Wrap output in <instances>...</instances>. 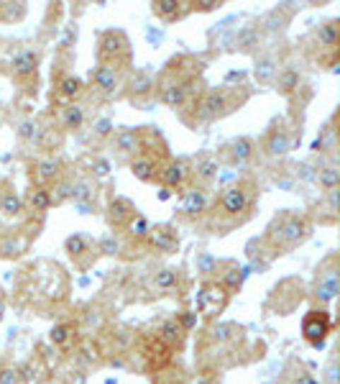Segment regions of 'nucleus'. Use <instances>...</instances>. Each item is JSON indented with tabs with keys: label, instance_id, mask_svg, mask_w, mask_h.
Masks as SVG:
<instances>
[{
	"label": "nucleus",
	"instance_id": "nucleus-1",
	"mask_svg": "<svg viewBox=\"0 0 340 384\" xmlns=\"http://www.w3.org/2000/svg\"><path fill=\"white\" fill-rule=\"evenodd\" d=\"M310 233H312V221L310 218L302 216V213H294V210H284L271 221L264 241L271 246L274 254H284V251H292L300 243H305Z\"/></svg>",
	"mask_w": 340,
	"mask_h": 384
},
{
	"label": "nucleus",
	"instance_id": "nucleus-2",
	"mask_svg": "<svg viewBox=\"0 0 340 384\" xmlns=\"http://www.w3.org/2000/svg\"><path fill=\"white\" fill-rule=\"evenodd\" d=\"M248 100L246 88H215L200 95V100L194 103V113L200 123L221 121L233 110H238L243 103Z\"/></svg>",
	"mask_w": 340,
	"mask_h": 384
},
{
	"label": "nucleus",
	"instance_id": "nucleus-3",
	"mask_svg": "<svg viewBox=\"0 0 340 384\" xmlns=\"http://www.w3.org/2000/svg\"><path fill=\"white\" fill-rule=\"evenodd\" d=\"M251 205H254V185L238 182L223 190L218 205H215V213L221 210L223 218H243L251 210Z\"/></svg>",
	"mask_w": 340,
	"mask_h": 384
},
{
	"label": "nucleus",
	"instance_id": "nucleus-4",
	"mask_svg": "<svg viewBox=\"0 0 340 384\" xmlns=\"http://www.w3.org/2000/svg\"><path fill=\"white\" fill-rule=\"evenodd\" d=\"M100 64H110V67L126 72L123 67L131 64V44H128L123 31H105L100 36V49H98Z\"/></svg>",
	"mask_w": 340,
	"mask_h": 384
},
{
	"label": "nucleus",
	"instance_id": "nucleus-5",
	"mask_svg": "<svg viewBox=\"0 0 340 384\" xmlns=\"http://www.w3.org/2000/svg\"><path fill=\"white\" fill-rule=\"evenodd\" d=\"M228 300H230V292L221 282H202L197 295H194V308H197L200 315L215 318L225 310Z\"/></svg>",
	"mask_w": 340,
	"mask_h": 384
},
{
	"label": "nucleus",
	"instance_id": "nucleus-6",
	"mask_svg": "<svg viewBox=\"0 0 340 384\" xmlns=\"http://www.w3.org/2000/svg\"><path fill=\"white\" fill-rule=\"evenodd\" d=\"M333 330V318L327 310H310L302 320V336L312 349H322Z\"/></svg>",
	"mask_w": 340,
	"mask_h": 384
},
{
	"label": "nucleus",
	"instance_id": "nucleus-7",
	"mask_svg": "<svg viewBox=\"0 0 340 384\" xmlns=\"http://www.w3.org/2000/svg\"><path fill=\"white\" fill-rule=\"evenodd\" d=\"M335 295H338V259L330 256L320 264L315 277V297L320 303H333Z\"/></svg>",
	"mask_w": 340,
	"mask_h": 384
},
{
	"label": "nucleus",
	"instance_id": "nucleus-8",
	"mask_svg": "<svg viewBox=\"0 0 340 384\" xmlns=\"http://www.w3.org/2000/svg\"><path fill=\"white\" fill-rule=\"evenodd\" d=\"M256 156V141L251 139V136H238V139H233V141H228L225 146L221 149V159L223 162H228L230 167H248V164L254 162Z\"/></svg>",
	"mask_w": 340,
	"mask_h": 384
},
{
	"label": "nucleus",
	"instance_id": "nucleus-9",
	"mask_svg": "<svg viewBox=\"0 0 340 384\" xmlns=\"http://www.w3.org/2000/svg\"><path fill=\"white\" fill-rule=\"evenodd\" d=\"M289 149H292V128L287 126V121H274L266 139H264V154L276 159V156L287 154Z\"/></svg>",
	"mask_w": 340,
	"mask_h": 384
},
{
	"label": "nucleus",
	"instance_id": "nucleus-10",
	"mask_svg": "<svg viewBox=\"0 0 340 384\" xmlns=\"http://www.w3.org/2000/svg\"><path fill=\"white\" fill-rule=\"evenodd\" d=\"M90 82L93 88L102 95V98H115L123 85V77H120V69L110 67V64H98V67L90 72Z\"/></svg>",
	"mask_w": 340,
	"mask_h": 384
},
{
	"label": "nucleus",
	"instance_id": "nucleus-11",
	"mask_svg": "<svg viewBox=\"0 0 340 384\" xmlns=\"http://www.w3.org/2000/svg\"><path fill=\"white\" fill-rule=\"evenodd\" d=\"M39 52L31 47H20L13 57H11V72H13L16 80H28V77H36L39 72Z\"/></svg>",
	"mask_w": 340,
	"mask_h": 384
},
{
	"label": "nucleus",
	"instance_id": "nucleus-12",
	"mask_svg": "<svg viewBox=\"0 0 340 384\" xmlns=\"http://www.w3.org/2000/svg\"><path fill=\"white\" fill-rule=\"evenodd\" d=\"M189 180V167L182 159H167V164L159 167L156 182H161L167 190H182Z\"/></svg>",
	"mask_w": 340,
	"mask_h": 384
},
{
	"label": "nucleus",
	"instance_id": "nucleus-13",
	"mask_svg": "<svg viewBox=\"0 0 340 384\" xmlns=\"http://www.w3.org/2000/svg\"><path fill=\"white\" fill-rule=\"evenodd\" d=\"M294 18V3L292 0H284L281 6L271 8L266 16H264V21H261V28L266 31V34H284L287 31V26L292 23Z\"/></svg>",
	"mask_w": 340,
	"mask_h": 384
},
{
	"label": "nucleus",
	"instance_id": "nucleus-14",
	"mask_svg": "<svg viewBox=\"0 0 340 384\" xmlns=\"http://www.w3.org/2000/svg\"><path fill=\"white\" fill-rule=\"evenodd\" d=\"M113 149L120 159H131L141 151V128H120L113 131Z\"/></svg>",
	"mask_w": 340,
	"mask_h": 384
},
{
	"label": "nucleus",
	"instance_id": "nucleus-15",
	"mask_svg": "<svg viewBox=\"0 0 340 384\" xmlns=\"http://www.w3.org/2000/svg\"><path fill=\"white\" fill-rule=\"evenodd\" d=\"M159 167L161 164L148 154H136L128 159V169H131V175L141 182H156V177H159Z\"/></svg>",
	"mask_w": 340,
	"mask_h": 384
},
{
	"label": "nucleus",
	"instance_id": "nucleus-16",
	"mask_svg": "<svg viewBox=\"0 0 340 384\" xmlns=\"http://www.w3.org/2000/svg\"><path fill=\"white\" fill-rule=\"evenodd\" d=\"M146 241L151 243L156 251H164V254H172V251L180 249V238L169 226H156V228H148Z\"/></svg>",
	"mask_w": 340,
	"mask_h": 384
},
{
	"label": "nucleus",
	"instance_id": "nucleus-17",
	"mask_svg": "<svg viewBox=\"0 0 340 384\" xmlns=\"http://www.w3.org/2000/svg\"><path fill=\"white\" fill-rule=\"evenodd\" d=\"M279 69L281 67H279V59H276V54H271V52H261V54L256 57L254 77H256V82H259V85H271Z\"/></svg>",
	"mask_w": 340,
	"mask_h": 384
},
{
	"label": "nucleus",
	"instance_id": "nucleus-18",
	"mask_svg": "<svg viewBox=\"0 0 340 384\" xmlns=\"http://www.w3.org/2000/svg\"><path fill=\"white\" fill-rule=\"evenodd\" d=\"M182 8H187L184 0H151V11L156 18H161L164 23H174L184 16Z\"/></svg>",
	"mask_w": 340,
	"mask_h": 384
},
{
	"label": "nucleus",
	"instance_id": "nucleus-19",
	"mask_svg": "<svg viewBox=\"0 0 340 384\" xmlns=\"http://www.w3.org/2000/svg\"><path fill=\"white\" fill-rule=\"evenodd\" d=\"M300 72L294 67H281L279 72H276V77H274V88H276V93H281L284 98H289V95H294L297 90H300Z\"/></svg>",
	"mask_w": 340,
	"mask_h": 384
},
{
	"label": "nucleus",
	"instance_id": "nucleus-20",
	"mask_svg": "<svg viewBox=\"0 0 340 384\" xmlns=\"http://www.w3.org/2000/svg\"><path fill=\"white\" fill-rule=\"evenodd\" d=\"M210 208V200H207V192L200 187H192L182 195V213L187 216H200L205 210Z\"/></svg>",
	"mask_w": 340,
	"mask_h": 384
},
{
	"label": "nucleus",
	"instance_id": "nucleus-21",
	"mask_svg": "<svg viewBox=\"0 0 340 384\" xmlns=\"http://www.w3.org/2000/svg\"><path fill=\"white\" fill-rule=\"evenodd\" d=\"M218 169H221V162H218L215 156H200V159L194 162V167L189 169V177H194L197 182L207 185L218 177Z\"/></svg>",
	"mask_w": 340,
	"mask_h": 384
},
{
	"label": "nucleus",
	"instance_id": "nucleus-22",
	"mask_svg": "<svg viewBox=\"0 0 340 384\" xmlns=\"http://www.w3.org/2000/svg\"><path fill=\"white\" fill-rule=\"evenodd\" d=\"M136 213H139V210H136L134 202L126 200V197H115V200L110 202V208H107V218H110L113 226H126Z\"/></svg>",
	"mask_w": 340,
	"mask_h": 384
},
{
	"label": "nucleus",
	"instance_id": "nucleus-23",
	"mask_svg": "<svg viewBox=\"0 0 340 384\" xmlns=\"http://www.w3.org/2000/svg\"><path fill=\"white\" fill-rule=\"evenodd\" d=\"M184 333L187 330L182 328L180 320L177 318H169V320H164V323L159 325V341H164V344L169 346V349H177V346H182V341H184Z\"/></svg>",
	"mask_w": 340,
	"mask_h": 384
},
{
	"label": "nucleus",
	"instance_id": "nucleus-24",
	"mask_svg": "<svg viewBox=\"0 0 340 384\" xmlns=\"http://www.w3.org/2000/svg\"><path fill=\"white\" fill-rule=\"evenodd\" d=\"M82 93H85V82L80 77H74V74H61L59 82H57V95L61 100L74 103Z\"/></svg>",
	"mask_w": 340,
	"mask_h": 384
},
{
	"label": "nucleus",
	"instance_id": "nucleus-25",
	"mask_svg": "<svg viewBox=\"0 0 340 384\" xmlns=\"http://www.w3.org/2000/svg\"><path fill=\"white\" fill-rule=\"evenodd\" d=\"M182 277L177 269H169V267H164V269L153 272L151 274V287L156 292H174L177 287H180Z\"/></svg>",
	"mask_w": 340,
	"mask_h": 384
},
{
	"label": "nucleus",
	"instance_id": "nucleus-26",
	"mask_svg": "<svg viewBox=\"0 0 340 384\" xmlns=\"http://www.w3.org/2000/svg\"><path fill=\"white\" fill-rule=\"evenodd\" d=\"M61 175V164L57 162V159H39L34 167V180L39 185H49V182H57Z\"/></svg>",
	"mask_w": 340,
	"mask_h": 384
},
{
	"label": "nucleus",
	"instance_id": "nucleus-27",
	"mask_svg": "<svg viewBox=\"0 0 340 384\" xmlns=\"http://www.w3.org/2000/svg\"><path fill=\"white\" fill-rule=\"evenodd\" d=\"M338 26H340L338 18H330V21H325V23H320V26L315 28V39H317V44L333 52V49L338 47Z\"/></svg>",
	"mask_w": 340,
	"mask_h": 384
},
{
	"label": "nucleus",
	"instance_id": "nucleus-28",
	"mask_svg": "<svg viewBox=\"0 0 340 384\" xmlns=\"http://www.w3.org/2000/svg\"><path fill=\"white\" fill-rule=\"evenodd\" d=\"M259 26H246V28H240L238 34H235L233 39V49L235 52H254V49H259Z\"/></svg>",
	"mask_w": 340,
	"mask_h": 384
},
{
	"label": "nucleus",
	"instance_id": "nucleus-29",
	"mask_svg": "<svg viewBox=\"0 0 340 384\" xmlns=\"http://www.w3.org/2000/svg\"><path fill=\"white\" fill-rule=\"evenodd\" d=\"M61 126L67 131H80L85 126V108L80 103H69L67 108H61Z\"/></svg>",
	"mask_w": 340,
	"mask_h": 384
},
{
	"label": "nucleus",
	"instance_id": "nucleus-30",
	"mask_svg": "<svg viewBox=\"0 0 340 384\" xmlns=\"http://www.w3.org/2000/svg\"><path fill=\"white\" fill-rule=\"evenodd\" d=\"M28 205L34 208V213H47L52 208V192H49L44 185H34V187L28 190Z\"/></svg>",
	"mask_w": 340,
	"mask_h": 384
},
{
	"label": "nucleus",
	"instance_id": "nucleus-31",
	"mask_svg": "<svg viewBox=\"0 0 340 384\" xmlns=\"http://www.w3.org/2000/svg\"><path fill=\"white\" fill-rule=\"evenodd\" d=\"M317 185H320L325 192H330V190H338V185H340V169H338V164H325V167H320L317 169Z\"/></svg>",
	"mask_w": 340,
	"mask_h": 384
},
{
	"label": "nucleus",
	"instance_id": "nucleus-32",
	"mask_svg": "<svg viewBox=\"0 0 340 384\" xmlns=\"http://www.w3.org/2000/svg\"><path fill=\"white\" fill-rule=\"evenodd\" d=\"M95 197H98V190L93 187V182H90V180H80V182H72V192H69V200H74V205H77V202H90V205H93Z\"/></svg>",
	"mask_w": 340,
	"mask_h": 384
},
{
	"label": "nucleus",
	"instance_id": "nucleus-33",
	"mask_svg": "<svg viewBox=\"0 0 340 384\" xmlns=\"http://www.w3.org/2000/svg\"><path fill=\"white\" fill-rule=\"evenodd\" d=\"M128 90H131V95H134V100H139V98H143V95H151L153 93V77L146 72H136L134 82L128 85Z\"/></svg>",
	"mask_w": 340,
	"mask_h": 384
},
{
	"label": "nucleus",
	"instance_id": "nucleus-34",
	"mask_svg": "<svg viewBox=\"0 0 340 384\" xmlns=\"http://www.w3.org/2000/svg\"><path fill=\"white\" fill-rule=\"evenodd\" d=\"M64 249H67V254L72 256V259H82L85 254H93V246H90V241H87L82 233L69 236L67 241H64Z\"/></svg>",
	"mask_w": 340,
	"mask_h": 384
},
{
	"label": "nucleus",
	"instance_id": "nucleus-35",
	"mask_svg": "<svg viewBox=\"0 0 340 384\" xmlns=\"http://www.w3.org/2000/svg\"><path fill=\"white\" fill-rule=\"evenodd\" d=\"M243 269H240L238 264H228L225 267V274L221 277V284L225 287L228 292H235L240 290V284H243Z\"/></svg>",
	"mask_w": 340,
	"mask_h": 384
},
{
	"label": "nucleus",
	"instance_id": "nucleus-36",
	"mask_svg": "<svg viewBox=\"0 0 340 384\" xmlns=\"http://www.w3.org/2000/svg\"><path fill=\"white\" fill-rule=\"evenodd\" d=\"M72 336H74V328L69 323H57L49 330V338H52L54 346H67Z\"/></svg>",
	"mask_w": 340,
	"mask_h": 384
},
{
	"label": "nucleus",
	"instance_id": "nucleus-37",
	"mask_svg": "<svg viewBox=\"0 0 340 384\" xmlns=\"http://www.w3.org/2000/svg\"><path fill=\"white\" fill-rule=\"evenodd\" d=\"M18 139H20V141H28V144L39 141V139H41L39 123H36V121H20L18 123Z\"/></svg>",
	"mask_w": 340,
	"mask_h": 384
},
{
	"label": "nucleus",
	"instance_id": "nucleus-38",
	"mask_svg": "<svg viewBox=\"0 0 340 384\" xmlns=\"http://www.w3.org/2000/svg\"><path fill=\"white\" fill-rule=\"evenodd\" d=\"M20 210H23L20 197H16L13 192L3 195V200H0V213H3V216H20Z\"/></svg>",
	"mask_w": 340,
	"mask_h": 384
},
{
	"label": "nucleus",
	"instance_id": "nucleus-39",
	"mask_svg": "<svg viewBox=\"0 0 340 384\" xmlns=\"http://www.w3.org/2000/svg\"><path fill=\"white\" fill-rule=\"evenodd\" d=\"M126 228H128V233H131V236H136V238H146V233H148V228H151V226H148L146 218L136 213V216L126 223Z\"/></svg>",
	"mask_w": 340,
	"mask_h": 384
},
{
	"label": "nucleus",
	"instance_id": "nucleus-40",
	"mask_svg": "<svg viewBox=\"0 0 340 384\" xmlns=\"http://www.w3.org/2000/svg\"><path fill=\"white\" fill-rule=\"evenodd\" d=\"M49 192H52V202H54V205H59V202L69 200L72 182H67V180H57V182H54V190H49Z\"/></svg>",
	"mask_w": 340,
	"mask_h": 384
},
{
	"label": "nucleus",
	"instance_id": "nucleus-41",
	"mask_svg": "<svg viewBox=\"0 0 340 384\" xmlns=\"http://www.w3.org/2000/svg\"><path fill=\"white\" fill-rule=\"evenodd\" d=\"M223 3H225V0H189L187 8L189 11H197V13H213Z\"/></svg>",
	"mask_w": 340,
	"mask_h": 384
},
{
	"label": "nucleus",
	"instance_id": "nucleus-42",
	"mask_svg": "<svg viewBox=\"0 0 340 384\" xmlns=\"http://www.w3.org/2000/svg\"><path fill=\"white\" fill-rule=\"evenodd\" d=\"M98 254L102 256H115L120 254V241L115 236H105L100 243H98Z\"/></svg>",
	"mask_w": 340,
	"mask_h": 384
},
{
	"label": "nucleus",
	"instance_id": "nucleus-43",
	"mask_svg": "<svg viewBox=\"0 0 340 384\" xmlns=\"http://www.w3.org/2000/svg\"><path fill=\"white\" fill-rule=\"evenodd\" d=\"M93 128H95V134L102 136V139L113 136V131H115V126H113V121H110V118H98Z\"/></svg>",
	"mask_w": 340,
	"mask_h": 384
},
{
	"label": "nucleus",
	"instance_id": "nucleus-44",
	"mask_svg": "<svg viewBox=\"0 0 340 384\" xmlns=\"http://www.w3.org/2000/svg\"><path fill=\"white\" fill-rule=\"evenodd\" d=\"M0 384H20L18 369H11V366H3L0 369Z\"/></svg>",
	"mask_w": 340,
	"mask_h": 384
},
{
	"label": "nucleus",
	"instance_id": "nucleus-45",
	"mask_svg": "<svg viewBox=\"0 0 340 384\" xmlns=\"http://www.w3.org/2000/svg\"><path fill=\"white\" fill-rule=\"evenodd\" d=\"M287 384H320V382H317V379H315L312 374H310V371L300 369L297 374H294V377L287 379Z\"/></svg>",
	"mask_w": 340,
	"mask_h": 384
},
{
	"label": "nucleus",
	"instance_id": "nucleus-46",
	"mask_svg": "<svg viewBox=\"0 0 340 384\" xmlns=\"http://www.w3.org/2000/svg\"><path fill=\"white\" fill-rule=\"evenodd\" d=\"M93 175L95 177H107V175H110V162H105V159H100V156H95Z\"/></svg>",
	"mask_w": 340,
	"mask_h": 384
},
{
	"label": "nucleus",
	"instance_id": "nucleus-47",
	"mask_svg": "<svg viewBox=\"0 0 340 384\" xmlns=\"http://www.w3.org/2000/svg\"><path fill=\"white\" fill-rule=\"evenodd\" d=\"M197 267L202 269V274H210V272L218 267V262H215L213 256H207V254H202V256H197Z\"/></svg>",
	"mask_w": 340,
	"mask_h": 384
},
{
	"label": "nucleus",
	"instance_id": "nucleus-48",
	"mask_svg": "<svg viewBox=\"0 0 340 384\" xmlns=\"http://www.w3.org/2000/svg\"><path fill=\"white\" fill-rule=\"evenodd\" d=\"M177 320H180V325L184 330H192L197 325V315L194 313H182V315H177Z\"/></svg>",
	"mask_w": 340,
	"mask_h": 384
},
{
	"label": "nucleus",
	"instance_id": "nucleus-49",
	"mask_svg": "<svg viewBox=\"0 0 340 384\" xmlns=\"http://www.w3.org/2000/svg\"><path fill=\"white\" fill-rule=\"evenodd\" d=\"M327 382L338 384V364L335 361H330V366H327Z\"/></svg>",
	"mask_w": 340,
	"mask_h": 384
},
{
	"label": "nucleus",
	"instance_id": "nucleus-50",
	"mask_svg": "<svg viewBox=\"0 0 340 384\" xmlns=\"http://www.w3.org/2000/svg\"><path fill=\"white\" fill-rule=\"evenodd\" d=\"M307 6H312V8H322V6H327L330 0H305Z\"/></svg>",
	"mask_w": 340,
	"mask_h": 384
},
{
	"label": "nucleus",
	"instance_id": "nucleus-51",
	"mask_svg": "<svg viewBox=\"0 0 340 384\" xmlns=\"http://www.w3.org/2000/svg\"><path fill=\"white\" fill-rule=\"evenodd\" d=\"M192 384H213V382H207V379H202V377H197V379H194V382Z\"/></svg>",
	"mask_w": 340,
	"mask_h": 384
}]
</instances>
